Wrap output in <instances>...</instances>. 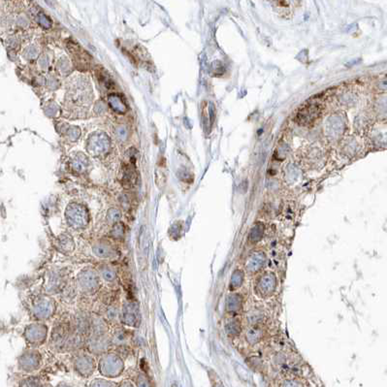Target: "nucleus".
I'll return each instance as SVG.
<instances>
[{
    "instance_id": "4",
    "label": "nucleus",
    "mask_w": 387,
    "mask_h": 387,
    "mask_svg": "<svg viewBox=\"0 0 387 387\" xmlns=\"http://www.w3.org/2000/svg\"><path fill=\"white\" fill-rule=\"evenodd\" d=\"M92 252L97 257L103 259H111L116 256V248L106 241L95 243L92 247Z\"/></svg>"
},
{
    "instance_id": "1",
    "label": "nucleus",
    "mask_w": 387,
    "mask_h": 387,
    "mask_svg": "<svg viewBox=\"0 0 387 387\" xmlns=\"http://www.w3.org/2000/svg\"><path fill=\"white\" fill-rule=\"evenodd\" d=\"M24 335L28 344L37 346L42 344L47 337V328L41 324H32L27 327Z\"/></svg>"
},
{
    "instance_id": "7",
    "label": "nucleus",
    "mask_w": 387,
    "mask_h": 387,
    "mask_svg": "<svg viewBox=\"0 0 387 387\" xmlns=\"http://www.w3.org/2000/svg\"><path fill=\"white\" fill-rule=\"evenodd\" d=\"M123 233H124V231H123L122 226L121 225H117L115 227V230L113 231V236H114L115 239H120L123 236Z\"/></svg>"
},
{
    "instance_id": "5",
    "label": "nucleus",
    "mask_w": 387,
    "mask_h": 387,
    "mask_svg": "<svg viewBox=\"0 0 387 387\" xmlns=\"http://www.w3.org/2000/svg\"><path fill=\"white\" fill-rule=\"evenodd\" d=\"M101 275L107 283H114L117 280L116 271L110 266H104L101 268Z\"/></svg>"
},
{
    "instance_id": "2",
    "label": "nucleus",
    "mask_w": 387,
    "mask_h": 387,
    "mask_svg": "<svg viewBox=\"0 0 387 387\" xmlns=\"http://www.w3.org/2000/svg\"><path fill=\"white\" fill-rule=\"evenodd\" d=\"M122 322L128 326L137 327L140 324V311L136 304L127 303L122 309Z\"/></svg>"
},
{
    "instance_id": "3",
    "label": "nucleus",
    "mask_w": 387,
    "mask_h": 387,
    "mask_svg": "<svg viewBox=\"0 0 387 387\" xmlns=\"http://www.w3.org/2000/svg\"><path fill=\"white\" fill-rule=\"evenodd\" d=\"M79 283L85 291H94L99 286V277L93 270H84L79 276Z\"/></svg>"
},
{
    "instance_id": "6",
    "label": "nucleus",
    "mask_w": 387,
    "mask_h": 387,
    "mask_svg": "<svg viewBox=\"0 0 387 387\" xmlns=\"http://www.w3.org/2000/svg\"><path fill=\"white\" fill-rule=\"evenodd\" d=\"M128 340V333L123 330H118L114 335V343L117 345H123Z\"/></svg>"
}]
</instances>
